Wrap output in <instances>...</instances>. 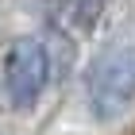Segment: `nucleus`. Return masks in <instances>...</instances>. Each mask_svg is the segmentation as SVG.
Listing matches in <instances>:
<instances>
[{
  "label": "nucleus",
  "instance_id": "nucleus-1",
  "mask_svg": "<svg viewBox=\"0 0 135 135\" xmlns=\"http://www.w3.org/2000/svg\"><path fill=\"white\" fill-rule=\"evenodd\" d=\"M85 104L97 124H112L135 108V39L104 46L89 62Z\"/></svg>",
  "mask_w": 135,
  "mask_h": 135
},
{
  "label": "nucleus",
  "instance_id": "nucleus-2",
  "mask_svg": "<svg viewBox=\"0 0 135 135\" xmlns=\"http://www.w3.org/2000/svg\"><path fill=\"white\" fill-rule=\"evenodd\" d=\"M50 81V54L42 46V39L23 35L4 50V62H0V85H4V97L16 112H27L35 108Z\"/></svg>",
  "mask_w": 135,
  "mask_h": 135
},
{
  "label": "nucleus",
  "instance_id": "nucleus-3",
  "mask_svg": "<svg viewBox=\"0 0 135 135\" xmlns=\"http://www.w3.org/2000/svg\"><path fill=\"white\" fill-rule=\"evenodd\" d=\"M100 12H104V0H54V16L50 20L70 39H85L97 27Z\"/></svg>",
  "mask_w": 135,
  "mask_h": 135
}]
</instances>
